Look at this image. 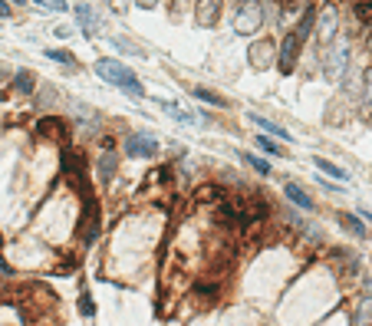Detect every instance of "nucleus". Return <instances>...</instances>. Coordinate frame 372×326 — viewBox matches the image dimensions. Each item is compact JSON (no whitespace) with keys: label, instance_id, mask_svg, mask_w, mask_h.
<instances>
[{"label":"nucleus","instance_id":"obj_8","mask_svg":"<svg viewBox=\"0 0 372 326\" xmlns=\"http://www.w3.org/2000/svg\"><path fill=\"white\" fill-rule=\"evenodd\" d=\"M37 132L43 135V139H53V142H66L69 125H66V119H57V115H43V119L37 122Z\"/></svg>","mask_w":372,"mask_h":326},{"label":"nucleus","instance_id":"obj_24","mask_svg":"<svg viewBox=\"0 0 372 326\" xmlns=\"http://www.w3.org/2000/svg\"><path fill=\"white\" fill-rule=\"evenodd\" d=\"M257 145L264 149V152H270V155H280V152H284V149H277V145L270 142V139H260V135H257Z\"/></svg>","mask_w":372,"mask_h":326},{"label":"nucleus","instance_id":"obj_3","mask_svg":"<svg viewBox=\"0 0 372 326\" xmlns=\"http://www.w3.org/2000/svg\"><path fill=\"white\" fill-rule=\"evenodd\" d=\"M264 214V198H224V218L231 224H254Z\"/></svg>","mask_w":372,"mask_h":326},{"label":"nucleus","instance_id":"obj_4","mask_svg":"<svg viewBox=\"0 0 372 326\" xmlns=\"http://www.w3.org/2000/svg\"><path fill=\"white\" fill-rule=\"evenodd\" d=\"M260 23H264V7H260L257 0H244L238 7V13H234V30L250 37V33L260 30Z\"/></svg>","mask_w":372,"mask_h":326},{"label":"nucleus","instance_id":"obj_19","mask_svg":"<svg viewBox=\"0 0 372 326\" xmlns=\"http://www.w3.org/2000/svg\"><path fill=\"white\" fill-rule=\"evenodd\" d=\"M165 109H168V112L175 115V119H178V122H185V125H198V119H194V115L191 112H185V109H178V106H172V103H162Z\"/></svg>","mask_w":372,"mask_h":326},{"label":"nucleus","instance_id":"obj_9","mask_svg":"<svg viewBox=\"0 0 372 326\" xmlns=\"http://www.w3.org/2000/svg\"><path fill=\"white\" fill-rule=\"evenodd\" d=\"M346 66H349V43L339 40V47L333 50V57L326 59V76H330V79H343Z\"/></svg>","mask_w":372,"mask_h":326},{"label":"nucleus","instance_id":"obj_20","mask_svg":"<svg viewBox=\"0 0 372 326\" xmlns=\"http://www.w3.org/2000/svg\"><path fill=\"white\" fill-rule=\"evenodd\" d=\"M13 89L27 96L30 89H33V76H30V73H17V76H13Z\"/></svg>","mask_w":372,"mask_h":326},{"label":"nucleus","instance_id":"obj_16","mask_svg":"<svg viewBox=\"0 0 372 326\" xmlns=\"http://www.w3.org/2000/svg\"><path fill=\"white\" fill-rule=\"evenodd\" d=\"M363 115H372V69L363 73Z\"/></svg>","mask_w":372,"mask_h":326},{"label":"nucleus","instance_id":"obj_28","mask_svg":"<svg viewBox=\"0 0 372 326\" xmlns=\"http://www.w3.org/2000/svg\"><path fill=\"white\" fill-rule=\"evenodd\" d=\"M135 4H139V7H145V10H152L158 0H135Z\"/></svg>","mask_w":372,"mask_h":326},{"label":"nucleus","instance_id":"obj_23","mask_svg":"<svg viewBox=\"0 0 372 326\" xmlns=\"http://www.w3.org/2000/svg\"><path fill=\"white\" fill-rule=\"evenodd\" d=\"M339 221H346V224H349V228H353L356 234H366V228H363V221H359V218H353V214H339Z\"/></svg>","mask_w":372,"mask_h":326},{"label":"nucleus","instance_id":"obj_12","mask_svg":"<svg viewBox=\"0 0 372 326\" xmlns=\"http://www.w3.org/2000/svg\"><path fill=\"white\" fill-rule=\"evenodd\" d=\"M250 122H257V129H264L267 135H274V139H284V142H293V135L286 132V129H280L277 122H270V119H264V115H254L250 112Z\"/></svg>","mask_w":372,"mask_h":326},{"label":"nucleus","instance_id":"obj_2","mask_svg":"<svg viewBox=\"0 0 372 326\" xmlns=\"http://www.w3.org/2000/svg\"><path fill=\"white\" fill-rule=\"evenodd\" d=\"M310 23H313V13L306 10V13H303V27L293 30V33H286L284 47H280V73H293V69H296V59H300L303 40H306V33H310Z\"/></svg>","mask_w":372,"mask_h":326},{"label":"nucleus","instance_id":"obj_22","mask_svg":"<svg viewBox=\"0 0 372 326\" xmlns=\"http://www.w3.org/2000/svg\"><path fill=\"white\" fill-rule=\"evenodd\" d=\"M244 158H248V165H250V168H254L257 175H270V165L264 162V158H257V155H244Z\"/></svg>","mask_w":372,"mask_h":326},{"label":"nucleus","instance_id":"obj_15","mask_svg":"<svg viewBox=\"0 0 372 326\" xmlns=\"http://www.w3.org/2000/svg\"><path fill=\"white\" fill-rule=\"evenodd\" d=\"M313 165L320 168V172H326V175H333V178H339V182H349V172H346L343 165H333L330 158H313Z\"/></svg>","mask_w":372,"mask_h":326},{"label":"nucleus","instance_id":"obj_30","mask_svg":"<svg viewBox=\"0 0 372 326\" xmlns=\"http://www.w3.org/2000/svg\"><path fill=\"white\" fill-rule=\"evenodd\" d=\"M363 218H366V221H369V224H372V214H369V211H366V214H363Z\"/></svg>","mask_w":372,"mask_h":326},{"label":"nucleus","instance_id":"obj_17","mask_svg":"<svg viewBox=\"0 0 372 326\" xmlns=\"http://www.w3.org/2000/svg\"><path fill=\"white\" fill-rule=\"evenodd\" d=\"M194 99H201V103H211V106H218V109L228 106V99H221L218 93H211V89H194Z\"/></svg>","mask_w":372,"mask_h":326},{"label":"nucleus","instance_id":"obj_10","mask_svg":"<svg viewBox=\"0 0 372 326\" xmlns=\"http://www.w3.org/2000/svg\"><path fill=\"white\" fill-rule=\"evenodd\" d=\"M221 4H224V0H198V23L201 27H214V23H218Z\"/></svg>","mask_w":372,"mask_h":326},{"label":"nucleus","instance_id":"obj_11","mask_svg":"<svg viewBox=\"0 0 372 326\" xmlns=\"http://www.w3.org/2000/svg\"><path fill=\"white\" fill-rule=\"evenodd\" d=\"M76 23L83 27L86 37H95L99 33V20H95V10L89 4H76Z\"/></svg>","mask_w":372,"mask_h":326},{"label":"nucleus","instance_id":"obj_26","mask_svg":"<svg viewBox=\"0 0 372 326\" xmlns=\"http://www.w3.org/2000/svg\"><path fill=\"white\" fill-rule=\"evenodd\" d=\"M79 310H83V313H86V317H89V313H93V300H89L86 293H83V300H79Z\"/></svg>","mask_w":372,"mask_h":326},{"label":"nucleus","instance_id":"obj_21","mask_svg":"<svg viewBox=\"0 0 372 326\" xmlns=\"http://www.w3.org/2000/svg\"><path fill=\"white\" fill-rule=\"evenodd\" d=\"M50 59H57V63H66V66H76V57L73 53H66V50H47Z\"/></svg>","mask_w":372,"mask_h":326},{"label":"nucleus","instance_id":"obj_7","mask_svg":"<svg viewBox=\"0 0 372 326\" xmlns=\"http://www.w3.org/2000/svg\"><path fill=\"white\" fill-rule=\"evenodd\" d=\"M248 59H250V66H254V69L274 66V59H277V43H274V40H260V43H250Z\"/></svg>","mask_w":372,"mask_h":326},{"label":"nucleus","instance_id":"obj_25","mask_svg":"<svg viewBox=\"0 0 372 326\" xmlns=\"http://www.w3.org/2000/svg\"><path fill=\"white\" fill-rule=\"evenodd\" d=\"M37 4H43V7H50V10H66L63 0H37Z\"/></svg>","mask_w":372,"mask_h":326},{"label":"nucleus","instance_id":"obj_5","mask_svg":"<svg viewBox=\"0 0 372 326\" xmlns=\"http://www.w3.org/2000/svg\"><path fill=\"white\" fill-rule=\"evenodd\" d=\"M158 152V139L149 132H132L125 139V155L129 158H155Z\"/></svg>","mask_w":372,"mask_h":326},{"label":"nucleus","instance_id":"obj_1","mask_svg":"<svg viewBox=\"0 0 372 326\" xmlns=\"http://www.w3.org/2000/svg\"><path fill=\"white\" fill-rule=\"evenodd\" d=\"M95 73H99V79H105V83H112V86L125 89L132 99H145L142 83H139L132 69L122 66L119 59H99V63H95Z\"/></svg>","mask_w":372,"mask_h":326},{"label":"nucleus","instance_id":"obj_29","mask_svg":"<svg viewBox=\"0 0 372 326\" xmlns=\"http://www.w3.org/2000/svg\"><path fill=\"white\" fill-rule=\"evenodd\" d=\"M0 277H10V267H7V260L0 257Z\"/></svg>","mask_w":372,"mask_h":326},{"label":"nucleus","instance_id":"obj_6","mask_svg":"<svg viewBox=\"0 0 372 326\" xmlns=\"http://www.w3.org/2000/svg\"><path fill=\"white\" fill-rule=\"evenodd\" d=\"M336 33H339V10L330 4V7H323V13L316 17V40L326 47V43L336 40Z\"/></svg>","mask_w":372,"mask_h":326},{"label":"nucleus","instance_id":"obj_14","mask_svg":"<svg viewBox=\"0 0 372 326\" xmlns=\"http://www.w3.org/2000/svg\"><path fill=\"white\" fill-rule=\"evenodd\" d=\"M115 168H119V155L112 152V149H103V158H99V178H112Z\"/></svg>","mask_w":372,"mask_h":326},{"label":"nucleus","instance_id":"obj_18","mask_svg":"<svg viewBox=\"0 0 372 326\" xmlns=\"http://www.w3.org/2000/svg\"><path fill=\"white\" fill-rule=\"evenodd\" d=\"M353 13L363 20V23H369L372 20V0H353Z\"/></svg>","mask_w":372,"mask_h":326},{"label":"nucleus","instance_id":"obj_13","mask_svg":"<svg viewBox=\"0 0 372 326\" xmlns=\"http://www.w3.org/2000/svg\"><path fill=\"white\" fill-rule=\"evenodd\" d=\"M284 192H286V198H290V202H293L296 208H303V211H313V198H310V194H306L303 188H300V185L290 182V185L284 188Z\"/></svg>","mask_w":372,"mask_h":326},{"label":"nucleus","instance_id":"obj_27","mask_svg":"<svg viewBox=\"0 0 372 326\" xmlns=\"http://www.w3.org/2000/svg\"><path fill=\"white\" fill-rule=\"evenodd\" d=\"M10 17V4L7 0H0V20H7Z\"/></svg>","mask_w":372,"mask_h":326}]
</instances>
